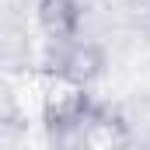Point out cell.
<instances>
[{
  "instance_id": "cell-1",
  "label": "cell",
  "mask_w": 150,
  "mask_h": 150,
  "mask_svg": "<svg viewBox=\"0 0 150 150\" xmlns=\"http://www.w3.org/2000/svg\"><path fill=\"white\" fill-rule=\"evenodd\" d=\"M91 94L84 84H74L63 74H56L45 84V94H42V115L49 122V129H77L80 122L91 119Z\"/></svg>"
},
{
  "instance_id": "cell-2",
  "label": "cell",
  "mask_w": 150,
  "mask_h": 150,
  "mask_svg": "<svg viewBox=\"0 0 150 150\" xmlns=\"http://www.w3.org/2000/svg\"><path fill=\"white\" fill-rule=\"evenodd\" d=\"M56 74H63L67 80L87 87V84H94L98 77L105 74V52L94 42H77V45H70L59 56V70Z\"/></svg>"
},
{
  "instance_id": "cell-3",
  "label": "cell",
  "mask_w": 150,
  "mask_h": 150,
  "mask_svg": "<svg viewBox=\"0 0 150 150\" xmlns=\"http://www.w3.org/2000/svg\"><path fill=\"white\" fill-rule=\"evenodd\" d=\"M38 21L52 38H74L80 28L77 0H38Z\"/></svg>"
}]
</instances>
